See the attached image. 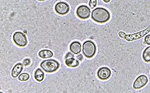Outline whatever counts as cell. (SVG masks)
<instances>
[{"label": "cell", "instance_id": "9c48e42d", "mask_svg": "<svg viewBox=\"0 0 150 93\" xmlns=\"http://www.w3.org/2000/svg\"><path fill=\"white\" fill-rule=\"evenodd\" d=\"M97 75V77L101 80H106L110 77L112 72L109 68L107 67H102L98 69Z\"/></svg>", "mask_w": 150, "mask_h": 93}, {"label": "cell", "instance_id": "6da1fadb", "mask_svg": "<svg viewBox=\"0 0 150 93\" xmlns=\"http://www.w3.org/2000/svg\"><path fill=\"white\" fill-rule=\"evenodd\" d=\"M110 17L109 11L104 8L98 7L93 10L91 13L92 19L99 23L107 22Z\"/></svg>", "mask_w": 150, "mask_h": 93}, {"label": "cell", "instance_id": "7a4b0ae2", "mask_svg": "<svg viewBox=\"0 0 150 93\" xmlns=\"http://www.w3.org/2000/svg\"><path fill=\"white\" fill-rule=\"evenodd\" d=\"M40 67L47 73H52L59 69V62L54 59H49L43 61L40 63Z\"/></svg>", "mask_w": 150, "mask_h": 93}, {"label": "cell", "instance_id": "d6986e66", "mask_svg": "<svg viewBox=\"0 0 150 93\" xmlns=\"http://www.w3.org/2000/svg\"><path fill=\"white\" fill-rule=\"evenodd\" d=\"M31 60L29 59H26L25 60H24L23 61V64L25 66H28L30 64Z\"/></svg>", "mask_w": 150, "mask_h": 93}, {"label": "cell", "instance_id": "8992f818", "mask_svg": "<svg viewBox=\"0 0 150 93\" xmlns=\"http://www.w3.org/2000/svg\"><path fill=\"white\" fill-rule=\"evenodd\" d=\"M91 10L88 6L81 5L76 10V15L78 17L81 19H87L90 17Z\"/></svg>", "mask_w": 150, "mask_h": 93}, {"label": "cell", "instance_id": "277c9868", "mask_svg": "<svg viewBox=\"0 0 150 93\" xmlns=\"http://www.w3.org/2000/svg\"><path fill=\"white\" fill-rule=\"evenodd\" d=\"M149 31H150V26H149V27L145 31L139 32L138 33H136L134 34H132V35H126L124 32L120 31L118 33V35L121 38L126 39V40L128 41H132L135 40V39H138L142 37L144 35L148 34Z\"/></svg>", "mask_w": 150, "mask_h": 93}, {"label": "cell", "instance_id": "52a82bcc", "mask_svg": "<svg viewBox=\"0 0 150 93\" xmlns=\"http://www.w3.org/2000/svg\"><path fill=\"white\" fill-rule=\"evenodd\" d=\"M148 82V79L145 75H141L137 77L133 83V88L135 90H139L145 87Z\"/></svg>", "mask_w": 150, "mask_h": 93}, {"label": "cell", "instance_id": "8fae6325", "mask_svg": "<svg viewBox=\"0 0 150 93\" xmlns=\"http://www.w3.org/2000/svg\"><path fill=\"white\" fill-rule=\"evenodd\" d=\"M23 68V66L22 63H17L13 68L11 72V75L13 78H16L19 76Z\"/></svg>", "mask_w": 150, "mask_h": 93}, {"label": "cell", "instance_id": "603a6c76", "mask_svg": "<svg viewBox=\"0 0 150 93\" xmlns=\"http://www.w3.org/2000/svg\"><path fill=\"white\" fill-rule=\"evenodd\" d=\"M37 1H46V0H37Z\"/></svg>", "mask_w": 150, "mask_h": 93}, {"label": "cell", "instance_id": "5b68a950", "mask_svg": "<svg viewBox=\"0 0 150 93\" xmlns=\"http://www.w3.org/2000/svg\"><path fill=\"white\" fill-rule=\"evenodd\" d=\"M14 43L19 47H23L27 45V38L23 33L21 32H16L13 36Z\"/></svg>", "mask_w": 150, "mask_h": 93}, {"label": "cell", "instance_id": "ac0fdd59", "mask_svg": "<svg viewBox=\"0 0 150 93\" xmlns=\"http://www.w3.org/2000/svg\"><path fill=\"white\" fill-rule=\"evenodd\" d=\"M145 43L147 45H150V34L146 35L145 37Z\"/></svg>", "mask_w": 150, "mask_h": 93}, {"label": "cell", "instance_id": "e0dca14e", "mask_svg": "<svg viewBox=\"0 0 150 93\" xmlns=\"http://www.w3.org/2000/svg\"><path fill=\"white\" fill-rule=\"evenodd\" d=\"M97 0H90L89 2V6L91 8H94L97 6Z\"/></svg>", "mask_w": 150, "mask_h": 93}, {"label": "cell", "instance_id": "ffe728a7", "mask_svg": "<svg viewBox=\"0 0 150 93\" xmlns=\"http://www.w3.org/2000/svg\"><path fill=\"white\" fill-rule=\"evenodd\" d=\"M74 57V56H73V55L72 54V53L69 52V53H67V54L66 55V56L65 57V59H67L68 58H70V57Z\"/></svg>", "mask_w": 150, "mask_h": 93}, {"label": "cell", "instance_id": "7402d4cb", "mask_svg": "<svg viewBox=\"0 0 150 93\" xmlns=\"http://www.w3.org/2000/svg\"><path fill=\"white\" fill-rule=\"evenodd\" d=\"M103 1L105 3H109L110 1V0H103Z\"/></svg>", "mask_w": 150, "mask_h": 93}, {"label": "cell", "instance_id": "3957f363", "mask_svg": "<svg viewBox=\"0 0 150 93\" xmlns=\"http://www.w3.org/2000/svg\"><path fill=\"white\" fill-rule=\"evenodd\" d=\"M97 51L96 45L92 41L88 40L83 44L82 52L83 55L86 58H92L95 55Z\"/></svg>", "mask_w": 150, "mask_h": 93}, {"label": "cell", "instance_id": "30bf717a", "mask_svg": "<svg viewBox=\"0 0 150 93\" xmlns=\"http://www.w3.org/2000/svg\"><path fill=\"white\" fill-rule=\"evenodd\" d=\"M81 44L78 41H73L70 45V50L74 55H78L81 51Z\"/></svg>", "mask_w": 150, "mask_h": 93}, {"label": "cell", "instance_id": "ba28073f", "mask_svg": "<svg viewBox=\"0 0 150 93\" xmlns=\"http://www.w3.org/2000/svg\"><path fill=\"white\" fill-rule=\"evenodd\" d=\"M55 10L60 15H65L69 12L70 7L65 2H59L55 6Z\"/></svg>", "mask_w": 150, "mask_h": 93}, {"label": "cell", "instance_id": "2e32d148", "mask_svg": "<svg viewBox=\"0 0 150 93\" xmlns=\"http://www.w3.org/2000/svg\"><path fill=\"white\" fill-rule=\"evenodd\" d=\"M30 79V75L28 73H23L19 75V76H18V79L19 81H22V82H24V81H28V79Z\"/></svg>", "mask_w": 150, "mask_h": 93}, {"label": "cell", "instance_id": "5bb4252c", "mask_svg": "<svg viewBox=\"0 0 150 93\" xmlns=\"http://www.w3.org/2000/svg\"><path fill=\"white\" fill-rule=\"evenodd\" d=\"M35 79L38 82H42L45 78V73L41 69H37L34 73Z\"/></svg>", "mask_w": 150, "mask_h": 93}, {"label": "cell", "instance_id": "7c38bea8", "mask_svg": "<svg viewBox=\"0 0 150 93\" xmlns=\"http://www.w3.org/2000/svg\"><path fill=\"white\" fill-rule=\"evenodd\" d=\"M65 63L68 67L70 68H76L79 65V61L74 58V57L66 59Z\"/></svg>", "mask_w": 150, "mask_h": 93}, {"label": "cell", "instance_id": "44dd1931", "mask_svg": "<svg viewBox=\"0 0 150 93\" xmlns=\"http://www.w3.org/2000/svg\"><path fill=\"white\" fill-rule=\"evenodd\" d=\"M77 58H78V59H79L81 61V60H82V55H79V56H78V57H77Z\"/></svg>", "mask_w": 150, "mask_h": 93}, {"label": "cell", "instance_id": "9a60e30c", "mask_svg": "<svg viewBox=\"0 0 150 93\" xmlns=\"http://www.w3.org/2000/svg\"><path fill=\"white\" fill-rule=\"evenodd\" d=\"M142 57L145 62H150V46L146 47L143 52Z\"/></svg>", "mask_w": 150, "mask_h": 93}, {"label": "cell", "instance_id": "4fadbf2b", "mask_svg": "<svg viewBox=\"0 0 150 93\" xmlns=\"http://www.w3.org/2000/svg\"><path fill=\"white\" fill-rule=\"evenodd\" d=\"M39 56L42 59H48L54 56V53L51 50H42L39 51Z\"/></svg>", "mask_w": 150, "mask_h": 93}]
</instances>
